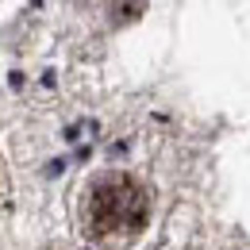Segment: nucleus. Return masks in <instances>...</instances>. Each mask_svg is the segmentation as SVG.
Returning a JSON list of instances; mask_svg holds the SVG:
<instances>
[{
	"mask_svg": "<svg viewBox=\"0 0 250 250\" xmlns=\"http://www.w3.org/2000/svg\"><path fill=\"white\" fill-rule=\"evenodd\" d=\"M143 8H146V0H112V16H116V23H127V20L143 16Z\"/></svg>",
	"mask_w": 250,
	"mask_h": 250,
	"instance_id": "obj_2",
	"label": "nucleus"
},
{
	"mask_svg": "<svg viewBox=\"0 0 250 250\" xmlns=\"http://www.w3.org/2000/svg\"><path fill=\"white\" fill-rule=\"evenodd\" d=\"M150 219V192L127 173L100 177L85 200V227L100 247H127Z\"/></svg>",
	"mask_w": 250,
	"mask_h": 250,
	"instance_id": "obj_1",
	"label": "nucleus"
}]
</instances>
